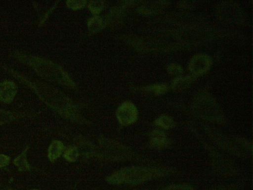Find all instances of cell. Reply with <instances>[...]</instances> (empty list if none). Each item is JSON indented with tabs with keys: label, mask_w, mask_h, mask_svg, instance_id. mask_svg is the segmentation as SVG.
Returning <instances> with one entry per match:
<instances>
[{
	"label": "cell",
	"mask_w": 253,
	"mask_h": 190,
	"mask_svg": "<svg viewBox=\"0 0 253 190\" xmlns=\"http://www.w3.org/2000/svg\"><path fill=\"white\" fill-rule=\"evenodd\" d=\"M68 5L71 8L77 9L81 8L85 5L86 1L84 0H68L67 1Z\"/></svg>",
	"instance_id": "obj_15"
},
{
	"label": "cell",
	"mask_w": 253,
	"mask_h": 190,
	"mask_svg": "<svg viewBox=\"0 0 253 190\" xmlns=\"http://www.w3.org/2000/svg\"><path fill=\"white\" fill-rule=\"evenodd\" d=\"M149 89L155 94L160 95L167 91V87L164 85L159 84L151 86Z\"/></svg>",
	"instance_id": "obj_17"
},
{
	"label": "cell",
	"mask_w": 253,
	"mask_h": 190,
	"mask_svg": "<svg viewBox=\"0 0 253 190\" xmlns=\"http://www.w3.org/2000/svg\"><path fill=\"white\" fill-rule=\"evenodd\" d=\"M117 117L119 123L123 126L134 122L137 118L135 106L130 102L123 103L117 110Z\"/></svg>",
	"instance_id": "obj_3"
},
{
	"label": "cell",
	"mask_w": 253,
	"mask_h": 190,
	"mask_svg": "<svg viewBox=\"0 0 253 190\" xmlns=\"http://www.w3.org/2000/svg\"><path fill=\"white\" fill-rule=\"evenodd\" d=\"M192 77H178L172 83V88L174 89H181L186 87L193 80Z\"/></svg>",
	"instance_id": "obj_10"
},
{
	"label": "cell",
	"mask_w": 253,
	"mask_h": 190,
	"mask_svg": "<svg viewBox=\"0 0 253 190\" xmlns=\"http://www.w3.org/2000/svg\"><path fill=\"white\" fill-rule=\"evenodd\" d=\"M29 146L26 145L21 152L12 161V163L19 172L31 171L32 167L29 163L27 158V152Z\"/></svg>",
	"instance_id": "obj_7"
},
{
	"label": "cell",
	"mask_w": 253,
	"mask_h": 190,
	"mask_svg": "<svg viewBox=\"0 0 253 190\" xmlns=\"http://www.w3.org/2000/svg\"><path fill=\"white\" fill-rule=\"evenodd\" d=\"M63 144L58 140L53 141L47 149V157L49 160L53 162L61 154L63 150Z\"/></svg>",
	"instance_id": "obj_8"
},
{
	"label": "cell",
	"mask_w": 253,
	"mask_h": 190,
	"mask_svg": "<svg viewBox=\"0 0 253 190\" xmlns=\"http://www.w3.org/2000/svg\"><path fill=\"white\" fill-rule=\"evenodd\" d=\"M88 25L92 32L98 31L103 27V20L100 17L94 16L89 19Z\"/></svg>",
	"instance_id": "obj_11"
},
{
	"label": "cell",
	"mask_w": 253,
	"mask_h": 190,
	"mask_svg": "<svg viewBox=\"0 0 253 190\" xmlns=\"http://www.w3.org/2000/svg\"><path fill=\"white\" fill-rule=\"evenodd\" d=\"M156 124L165 129H169L174 125L172 119L167 116H162L156 121Z\"/></svg>",
	"instance_id": "obj_12"
},
{
	"label": "cell",
	"mask_w": 253,
	"mask_h": 190,
	"mask_svg": "<svg viewBox=\"0 0 253 190\" xmlns=\"http://www.w3.org/2000/svg\"><path fill=\"white\" fill-rule=\"evenodd\" d=\"M36 115L33 112H14L0 109V126L25 118H32Z\"/></svg>",
	"instance_id": "obj_6"
},
{
	"label": "cell",
	"mask_w": 253,
	"mask_h": 190,
	"mask_svg": "<svg viewBox=\"0 0 253 190\" xmlns=\"http://www.w3.org/2000/svg\"><path fill=\"white\" fill-rule=\"evenodd\" d=\"M17 92L16 85L12 82L4 81L0 83V101L11 103Z\"/></svg>",
	"instance_id": "obj_5"
},
{
	"label": "cell",
	"mask_w": 253,
	"mask_h": 190,
	"mask_svg": "<svg viewBox=\"0 0 253 190\" xmlns=\"http://www.w3.org/2000/svg\"><path fill=\"white\" fill-rule=\"evenodd\" d=\"M79 152L76 147H70L66 151L64 157L70 162L75 161L78 156Z\"/></svg>",
	"instance_id": "obj_13"
},
{
	"label": "cell",
	"mask_w": 253,
	"mask_h": 190,
	"mask_svg": "<svg viewBox=\"0 0 253 190\" xmlns=\"http://www.w3.org/2000/svg\"><path fill=\"white\" fill-rule=\"evenodd\" d=\"M163 190H193V189L187 185H173L168 186Z\"/></svg>",
	"instance_id": "obj_16"
},
{
	"label": "cell",
	"mask_w": 253,
	"mask_h": 190,
	"mask_svg": "<svg viewBox=\"0 0 253 190\" xmlns=\"http://www.w3.org/2000/svg\"><path fill=\"white\" fill-rule=\"evenodd\" d=\"M168 71L171 74H178L182 72L181 67L175 64H171L168 67Z\"/></svg>",
	"instance_id": "obj_19"
},
{
	"label": "cell",
	"mask_w": 253,
	"mask_h": 190,
	"mask_svg": "<svg viewBox=\"0 0 253 190\" xmlns=\"http://www.w3.org/2000/svg\"><path fill=\"white\" fill-rule=\"evenodd\" d=\"M226 190V189H223L221 188V189H216V190Z\"/></svg>",
	"instance_id": "obj_21"
},
{
	"label": "cell",
	"mask_w": 253,
	"mask_h": 190,
	"mask_svg": "<svg viewBox=\"0 0 253 190\" xmlns=\"http://www.w3.org/2000/svg\"><path fill=\"white\" fill-rule=\"evenodd\" d=\"M0 190H17L9 186L0 183Z\"/></svg>",
	"instance_id": "obj_20"
},
{
	"label": "cell",
	"mask_w": 253,
	"mask_h": 190,
	"mask_svg": "<svg viewBox=\"0 0 253 190\" xmlns=\"http://www.w3.org/2000/svg\"><path fill=\"white\" fill-rule=\"evenodd\" d=\"M39 190V189H31V190Z\"/></svg>",
	"instance_id": "obj_22"
},
{
	"label": "cell",
	"mask_w": 253,
	"mask_h": 190,
	"mask_svg": "<svg viewBox=\"0 0 253 190\" xmlns=\"http://www.w3.org/2000/svg\"><path fill=\"white\" fill-rule=\"evenodd\" d=\"M10 161L11 158L8 155L0 153V169L8 166Z\"/></svg>",
	"instance_id": "obj_18"
},
{
	"label": "cell",
	"mask_w": 253,
	"mask_h": 190,
	"mask_svg": "<svg viewBox=\"0 0 253 190\" xmlns=\"http://www.w3.org/2000/svg\"><path fill=\"white\" fill-rule=\"evenodd\" d=\"M159 174L157 170L143 167H132L118 171L107 178V181L112 184H137Z\"/></svg>",
	"instance_id": "obj_1"
},
{
	"label": "cell",
	"mask_w": 253,
	"mask_h": 190,
	"mask_svg": "<svg viewBox=\"0 0 253 190\" xmlns=\"http://www.w3.org/2000/svg\"><path fill=\"white\" fill-rule=\"evenodd\" d=\"M211 61L205 54H197L193 57L189 63V70L195 75H202L210 68Z\"/></svg>",
	"instance_id": "obj_4"
},
{
	"label": "cell",
	"mask_w": 253,
	"mask_h": 190,
	"mask_svg": "<svg viewBox=\"0 0 253 190\" xmlns=\"http://www.w3.org/2000/svg\"><path fill=\"white\" fill-rule=\"evenodd\" d=\"M102 2L101 1H91L88 7L92 12L94 13H98L102 8Z\"/></svg>",
	"instance_id": "obj_14"
},
{
	"label": "cell",
	"mask_w": 253,
	"mask_h": 190,
	"mask_svg": "<svg viewBox=\"0 0 253 190\" xmlns=\"http://www.w3.org/2000/svg\"><path fill=\"white\" fill-rule=\"evenodd\" d=\"M32 59L36 62L35 63H32V64L35 65V69L39 72H41L42 76L47 77L51 79V80H56L57 82L61 81V83L65 84H68L70 85L72 83L66 73L53 63L40 58L37 59L35 58Z\"/></svg>",
	"instance_id": "obj_2"
},
{
	"label": "cell",
	"mask_w": 253,
	"mask_h": 190,
	"mask_svg": "<svg viewBox=\"0 0 253 190\" xmlns=\"http://www.w3.org/2000/svg\"><path fill=\"white\" fill-rule=\"evenodd\" d=\"M151 140L153 145L158 148L163 147L167 143V139L165 134L159 131L153 132Z\"/></svg>",
	"instance_id": "obj_9"
}]
</instances>
